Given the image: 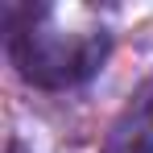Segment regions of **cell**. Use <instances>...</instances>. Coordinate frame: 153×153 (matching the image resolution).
<instances>
[{
	"instance_id": "1",
	"label": "cell",
	"mask_w": 153,
	"mask_h": 153,
	"mask_svg": "<svg viewBox=\"0 0 153 153\" xmlns=\"http://www.w3.org/2000/svg\"><path fill=\"white\" fill-rule=\"evenodd\" d=\"M0 29H4L8 62L37 91L83 87L103 71L112 50L108 29H83V33L58 29L50 4H4Z\"/></svg>"
},
{
	"instance_id": "2",
	"label": "cell",
	"mask_w": 153,
	"mask_h": 153,
	"mask_svg": "<svg viewBox=\"0 0 153 153\" xmlns=\"http://www.w3.org/2000/svg\"><path fill=\"white\" fill-rule=\"evenodd\" d=\"M100 153H153V75H145L103 137Z\"/></svg>"
},
{
	"instance_id": "3",
	"label": "cell",
	"mask_w": 153,
	"mask_h": 153,
	"mask_svg": "<svg viewBox=\"0 0 153 153\" xmlns=\"http://www.w3.org/2000/svg\"><path fill=\"white\" fill-rule=\"evenodd\" d=\"M4 153H25V145H21V141H8V149Z\"/></svg>"
}]
</instances>
